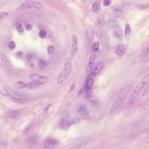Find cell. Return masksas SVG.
<instances>
[{
	"mask_svg": "<svg viewBox=\"0 0 149 149\" xmlns=\"http://www.w3.org/2000/svg\"><path fill=\"white\" fill-rule=\"evenodd\" d=\"M126 51V47L124 45H120L116 49V54L119 56H122L125 54Z\"/></svg>",
	"mask_w": 149,
	"mask_h": 149,
	"instance_id": "12",
	"label": "cell"
},
{
	"mask_svg": "<svg viewBox=\"0 0 149 149\" xmlns=\"http://www.w3.org/2000/svg\"><path fill=\"white\" fill-rule=\"evenodd\" d=\"M95 54H93L91 55L90 58L89 64L88 65V69H87L88 72H90V71L92 69V67H93L94 62H95Z\"/></svg>",
	"mask_w": 149,
	"mask_h": 149,
	"instance_id": "15",
	"label": "cell"
},
{
	"mask_svg": "<svg viewBox=\"0 0 149 149\" xmlns=\"http://www.w3.org/2000/svg\"><path fill=\"white\" fill-rule=\"evenodd\" d=\"M138 7L141 9H146L149 7V5H138Z\"/></svg>",
	"mask_w": 149,
	"mask_h": 149,
	"instance_id": "31",
	"label": "cell"
},
{
	"mask_svg": "<svg viewBox=\"0 0 149 149\" xmlns=\"http://www.w3.org/2000/svg\"><path fill=\"white\" fill-rule=\"evenodd\" d=\"M29 77L34 84L44 85L48 82L49 79L47 77L42 76L36 73H32L29 75Z\"/></svg>",
	"mask_w": 149,
	"mask_h": 149,
	"instance_id": "4",
	"label": "cell"
},
{
	"mask_svg": "<svg viewBox=\"0 0 149 149\" xmlns=\"http://www.w3.org/2000/svg\"><path fill=\"white\" fill-rule=\"evenodd\" d=\"M0 92L4 95L8 96L9 95V92L2 85L0 86Z\"/></svg>",
	"mask_w": 149,
	"mask_h": 149,
	"instance_id": "20",
	"label": "cell"
},
{
	"mask_svg": "<svg viewBox=\"0 0 149 149\" xmlns=\"http://www.w3.org/2000/svg\"><path fill=\"white\" fill-rule=\"evenodd\" d=\"M72 68V63L70 59H68L65 61V64L63 69L59 75V77L57 79V83L58 84H61L65 81V80L68 78L70 74Z\"/></svg>",
	"mask_w": 149,
	"mask_h": 149,
	"instance_id": "3",
	"label": "cell"
},
{
	"mask_svg": "<svg viewBox=\"0 0 149 149\" xmlns=\"http://www.w3.org/2000/svg\"><path fill=\"white\" fill-rule=\"evenodd\" d=\"M39 36L40 37L41 39H44L46 38L47 36V33L45 30H41L40 31L39 33Z\"/></svg>",
	"mask_w": 149,
	"mask_h": 149,
	"instance_id": "26",
	"label": "cell"
},
{
	"mask_svg": "<svg viewBox=\"0 0 149 149\" xmlns=\"http://www.w3.org/2000/svg\"><path fill=\"white\" fill-rule=\"evenodd\" d=\"M33 28V26H32V25H31V24H28L26 27V29L27 31H31V30H32Z\"/></svg>",
	"mask_w": 149,
	"mask_h": 149,
	"instance_id": "34",
	"label": "cell"
},
{
	"mask_svg": "<svg viewBox=\"0 0 149 149\" xmlns=\"http://www.w3.org/2000/svg\"><path fill=\"white\" fill-rule=\"evenodd\" d=\"M75 88V84H72L71 86H70V88L69 89L68 91V93H70Z\"/></svg>",
	"mask_w": 149,
	"mask_h": 149,
	"instance_id": "35",
	"label": "cell"
},
{
	"mask_svg": "<svg viewBox=\"0 0 149 149\" xmlns=\"http://www.w3.org/2000/svg\"><path fill=\"white\" fill-rule=\"evenodd\" d=\"M31 8H36L38 9H41L42 8V5L40 2L33 1H26L22 3V5L19 7V10H25Z\"/></svg>",
	"mask_w": 149,
	"mask_h": 149,
	"instance_id": "5",
	"label": "cell"
},
{
	"mask_svg": "<svg viewBox=\"0 0 149 149\" xmlns=\"http://www.w3.org/2000/svg\"><path fill=\"white\" fill-rule=\"evenodd\" d=\"M27 86L26 84L23 81L17 82L15 84V87L18 89H22Z\"/></svg>",
	"mask_w": 149,
	"mask_h": 149,
	"instance_id": "17",
	"label": "cell"
},
{
	"mask_svg": "<svg viewBox=\"0 0 149 149\" xmlns=\"http://www.w3.org/2000/svg\"><path fill=\"white\" fill-rule=\"evenodd\" d=\"M131 88V87L130 85H128L121 90V91L118 95L116 99L113 104V107L111 109L112 112H113L117 109H118L120 105L123 103V102L130 93Z\"/></svg>",
	"mask_w": 149,
	"mask_h": 149,
	"instance_id": "2",
	"label": "cell"
},
{
	"mask_svg": "<svg viewBox=\"0 0 149 149\" xmlns=\"http://www.w3.org/2000/svg\"><path fill=\"white\" fill-rule=\"evenodd\" d=\"M37 137L35 136H31L28 139V143L29 144L33 145L37 141Z\"/></svg>",
	"mask_w": 149,
	"mask_h": 149,
	"instance_id": "19",
	"label": "cell"
},
{
	"mask_svg": "<svg viewBox=\"0 0 149 149\" xmlns=\"http://www.w3.org/2000/svg\"><path fill=\"white\" fill-rule=\"evenodd\" d=\"M72 42L71 46V55L72 56L74 55L75 54L77 50V46H78V39L76 35H72Z\"/></svg>",
	"mask_w": 149,
	"mask_h": 149,
	"instance_id": "8",
	"label": "cell"
},
{
	"mask_svg": "<svg viewBox=\"0 0 149 149\" xmlns=\"http://www.w3.org/2000/svg\"><path fill=\"white\" fill-rule=\"evenodd\" d=\"M78 112H80L83 118L87 119L89 118V114L87 111V107L85 104H81L77 109Z\"/></svg>",
	"mask_w": 149,
	"mask_h": 149,
	"instance_id": "10",
	"label": "cell"
},
{
	"mask_svg": "<svg viewBox=\"0 0 149 149\" xmlns=\"http://www.w3.org/2000/svg\"><path fill=\"white\" fill-rule=\"evenodd\" d=\"M32 57H33L32 55L30 54H29L26 57V60L27 61H30L31 59H32Z\"/></svg>",
	"mask_w": 149,
	"mask_h": 149,
	"instance_id": "36",
	"label": "cell"
},
{
	"mask_svg": "<svg viewBox=\"0 0 149 149\" xmlns=\"http://www.w3.org/2000/svg\"><path fill=\"white\" fill-rule=\"evenodd\" d=\"M1 62H2V64H3L4 68L8 70H11L12 69V66H11L7 57H6V56L3 52L1 53Z\"/></svg>",
	"mask_w": 149,
	"mask_h": 149,
	"instance_id": "9",
	"label": "cell"
},
{
	"mask_svg": "<svg viewBox=\"0 0 149 149\" xmlns=\"http://www.w3.org/2000/svg\"><path fill=\"white\" fill-rule=\"evenodd\" d=\"M131 33V29L129 24H126L125 31V35L126 37H129Z\"/></svg>",
	"mask_w": 149,
	"mask_h": 149,
	"instance_id": "18",
	"label": "cell"
},
{
	"mask_svg": "<svg viewBox=\"0 0 149 149\" xmlns=\"http://www.w3.org/2000/svg\"><path fill=\"white\" fill-rule=\"evenodd\" d=\"M16 29L17 31L20 33H24V29L22 26V24L21 23H18L16 26Z\"/></svg>",
	"mask_w": 149,
	"mask_h": 149,
	"instance_id": "22",
	"label": "cell"
},
{
	"mask_svg": "<svg viewBox=\"0 0 149 149\" xmlns=\"http://www.w3.org/2000/svg\"><path fill=\"white\" fill-rule=\"evenodd\" d=\"M81 121V118L78 117H75L69 120H63L60 123V126L63 129H68L72 125L79 123Z\"/></svg>",
	"mask_w": 149,
	"mask_h": 149,
	"instance_id": "6",
	"label": "cell"
},
{
	"mask_svg": "<svg viewBox=\"0 0 149 149\" xmlns=\"http://www.w3.org/2000/svg\"><path fill=\"white\" fill-rule=\"evenodd\" d=\"M15 47H16V44L14 42H10L9 44V48L13 50L15 48Z\"/></svg>",
	"mask_w": 149,
	"mask_h": 149,
	"instance_id": "30",
	"label": "cell"
},
{
	"mask_svg": "<svg viewBox=\"0 0 149 149\" xmlns=\"http://www.w3.org/2000/svg\"><path fill=\"white\" fill-rule=\"evenodd\" d=\"M19 114L17 111H10L8 114L9 116L11 118H13L18 117H19Z\"/></svg>",
	"mask_w": 149,
	"mask_h": 149,
	"instance_id": "23",
	"label": "cell"
},
{
	"mask_svg": "<svg viewBox=\"0 0 149 149\" xmlns=\"http://www.w3.org/2000/svg\"><path fill=\"white\" fill-rule=\"evenodd\" d=\"M99 43L98 42H95L93 44V49L94 52H97L99 49Z\"/></svg>",
	"mask_w": 149,
	"mask_h": 149,
	"instance_id": "25",
	"label": "cell"
},
{
	"mask_svg": "<svg viewBox=\"0 0 149 149\" xmlns=\"http://www.w3.org/2000/svg\"><path fill=\"white\" fill-rule=\"evenodd\" d=\"M55 50V48L54 46H49L48 48V53L49 54H54Z\"/></svg>",
	"mask_w": 149,
	"mask_h": 149,
	"instance_id": "29",
	"label": "cell"
},
{
	"mask_svg": "<svg viewBox=\"0 0 149 149\" xmlns=\"http://www.w3.org/2000/svg\"><path fill=\"white\" fill-rule=\"evenodd\" d=\"M111 3V1L109 0H104L103 1V5L105 7H108L110 5Z\"/></svg>",
	"mask_w": 149,
	"mask_h": 149,
	"instance_id": "32",
	"label": "cell"
},
{
	"mask_svg": "<svg viewBox=\"0 0 149 149\" xmlns=\"http://www.w3.org/2000/svg\"><path fill=\"white\" fill-rule=\"evenodd\" d=\"M92 10L94 12H97L99 10V6L97 2H95L92 6Z\"/></svg>",
	"mask_w": 149,
	"mask_h": 149,
	"instance_id": "27",
	"label": "cell"
},
{
	"mask_svg": "<svg viewBox=\"0 0 149 149\" xmlns=\"http://www.w3.org/2000/svg\"><path fill=\"white\" fill-rule=\"evenodd\" d=\"M104 67V64L103 62H100L96 66L93 71L91 73V76L93 77L96 76L103 68Z\"/></svg>",
	"mask_w": 149,
	"mask_h": 149,
	"instance_id": "11",
	"label": "cell"
},
{
	"mask_svg": "<svg viewBox=\"0 0 149 149\" xmlns=\"http://www.w3.org/2000/svg\"><path fill=\"white\" fill-rule=\"evenodd\" d=\"M9 13H7V12H2L0 14V20L1 21L4 18H6L7 16H8Z\"/></svg>",
	"mask_w": 149,
	"mask_h": 149,
	"instance_id": "28",
	"label": "cell"
},
{
	"mask_svg": "<svg viewBox=\"0 0 149 149\" xmlns=\"http://www.w3.org/2000/svg\"><path fill=\"white\" fill-rule=\"evenodd\" d=\"M58 142L55 139H49L44 143V146L46 148H50L54 147L57 144Z\"/></svg>",
	"mask_w": 149,
	"mask_h": 149,
	"instance_id": "13",
	"label": "cell"
},
{
	"mask_svg": "<svg viewBox=\"0 0 149 149\" xmlns=\"http://www.w3.org/2000/svg\"><path fill=\"white\" fill-rule=\"evenodd\" d=\"M94 83V79L92 77L88 78L85 84V89L86 91H88L90 90L91 87L93 86Z\"/></svg>",
	"mask_w": 149,
	"mask_h": 149,
	"instance_id": "16",
	"label": "cell"
},
{
	"mask_svg": "<svg viewBox=\"0 0 149 149\" xmlns=\"http://www.w3.org/2000/svg\"><path fill=\"white\" fill-rule=\"evenodd\" d=\"M113 34L118 39H120L122 37V30L118 26H114L113 27Z\"/></svg>",
	"mask_w": 149,
	"mask_h": 149,
	"instance_id": "14",
	"label": "cell"
},
{
	"mask_svg": "<svg viewBox=\"0 0 149 149\" xmlns=\"http://www.w3.org/2000/svg\"><path fill=\"white\" fill-rule=\"evenodd\" d=\"M11 101L14 102L16 103L22 104L26 102L25 100L23 99H19V98H16V97H12L11 98Z\"/></svg>",
	"mask_w": 149,
	"mask_h": 149,
	"instance_id": "21",
	"label": "cell"
},
{
	"mask_svg": "<svg viewBox=\"0 0 149 149\" xmlns=\"http://www.w3.org/2000/svg\"><path fill=\"white\" fill-rule=\"evenodd\" d=\"M149 54V47L143 49L139 55L137 56L131 63V65L133 66L136 65L137 63H139L141 61H142L148 54Z\"/></svg>",
	"mask_w": 149,
	"mask_h": 149,
	"instance_id": "7",
	"label": "cell"
},
{
	"mask_svg": "<svg viewBox=\"0 0 149 149\" xmlns=\"http://www.w3.org/2000/svg\"><path fill=\"white\" fill-rule=\"evenodd\" d=\"M47 62L42 60H40L39 63V67L42 69H44L47 66Z\"/></svg>",
	"mask_w": 149,
	"mask_h": 149,
	"instance_id": "24",
	"label": "cell"
},
{
	"mask_svg": "<svg viewBox=\"0 0 149 149\" xmlns=\"http://www.w3.org/2000/svg\"><path fill=\"white\" fill-rule=\"evenodd\" d=\"M16 56H17L18 58H19V59H21L23 57V54L21 51H19V52H17L16 54Z\"/></svg>",
	"mask_w": 149,
	"mask_h": 149,
	"instance_id": "33",
	"label": "cell"
},
{
	"mask_svg": "<svg viewBox=\"0 0 149 149\" xmlns=\"http://www.w3.org/2000/svg\"><path fill=\"white\" fill-rule=\"evenodd\" d=\"M149 82V73L144 77L142 80L139 81L134 88L131 95L129 97V101L130 102H133L138 96L144 87Z\"/></svg>",
	"mask_w": 149,
	"mask_h": 149,
	"instance_id": "1",
	"label": "cell"
}]
</instances>
